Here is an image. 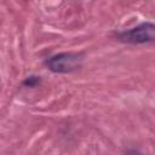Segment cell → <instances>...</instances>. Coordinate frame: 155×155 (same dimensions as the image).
Here are the masks:
<instances>
[{"mask_svg": "<svg viewBox=\"0 0 155 155\" xmlns=\"http://www.w3.org/2000/svg\"><path fill=\"white\" fill-rule=\"evenodd\" d=\"M125 155H142V154H140L138 150H128Z\"/></svg>", "mask_w": 155, "mask_h": 155, "instance_id": "4", "label": "cell"}, {"mask_svg": "<svg viewBox=\"0 0 155 155\" xmlns=\"http://www.w3.org/2000/svg\"><path fill=\"white\" fill-rule=\"evenodd\" d=\"M82 61H84V57L81 53L63 52L48 58L46 62V65L53 73L67 74V73L78 70L81 67Z\"/></svg>", "mask_w": 155, "mask_h": 155, "instance_id": "1", "label": "cell"}, {"mask_svg": "<svg viewBox=\"0 0 155 155\" xmlns=\"http://www.w3.org/2000/svg\"><path fill=\"white\" fill-rule=\"evenodd\" d=\"M40 82V79L38 76H28L24 81H23V85L27 86V87H35Z\"/></svg>", "mask_w": 155, "mask_h": 155, "instance_id": "3", "label": "cell"}, {"mask_svg": "<svg viewBox=\"0 0 155 155\" xmlns=\"http://www.w3.org/2000/svg\"><path fill=\"white\" fill-rule=\"evenodd\" d=\"M120 40L128 44H145L151 42L155 38V25L150 22L142 23L132 29L125 30L119 35Z\"/></svg>", "mask_w": 155, "mask_h": 155, "instance_id": "2", "label": "cell"}]
</instances>
